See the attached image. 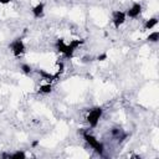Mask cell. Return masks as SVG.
<instances>
[{
  "instance_id": "1",
  "label": "cell",
  "mask_w": 159,
  "mask_h": 159,
  "mask_svg": "<svg viewBox=\"0 0 159 159\" xmlns=\"http://www.w3.org/2000/svg\"><path fill=\"white\" fill-rule=\"evenodd\" d=\"M81 134H82V137H83V139H84V142L98 154V155H103V153H104V145H103V143L102 142H99L91 132H89V129H84V130H82L81 132Z\"/></svg>"
},
{
  "instance_id": "2",
  "label": "cell",
  "mask_w": 159,
  "mask_h": 159,
  "mask_svg": "<svg viewBox=\"0 0 159 159\" xmlns=\"http://www.w3.org/2000/svg\"><path fill=\"white\" fill-rule=\"evenodd\" d=\"M102 116H103V109H102V107H94V108H92V109L88 111V113H87V116H86V120H87V123L89 124V127L96 128V127L98 125V123H99Z\"/></svg>"
},
{
  "instance_id": "3",
  "label": "cell",
  "mask_w": 159,
  "mask_h": 159,
  "mask_svg": "<svg viewBox=\"0 0 159 159\" xmlns=\"http://www.w3.org/2000/svg\"><path fill=\"white\" fill-rule=\"evenodd\" d=\"M9 50L11 51V53L15 56V57H21L25 52H26V46L22 41L21 37H17L15 40H12L10 43H9Z\"/></svg>"
},
{
  "instance_id": "4",
  "label": "cell",
  "mask_w": 159,
  "mask_h": 159,
  "mask_svg": "<svg viewBox=\"0 0 159 159\" xmlns=\"http://www.w3.org/2000/svg\"><path fill=\"white\" fill-rule=\"evenodd\" d=\"M55 47L56 50L63 55L65 58H72L73 57V51H71V48L68 47V43L63 40V39H57L56 42H55Z\"/></svg>"
},
{
  "instance_id": "5",
  "label": "cell",
  "mask_w": 159,
  "mask_h": 159,
  "mask_svg": "<svg viewBox=\"0 0 159 159\" xmlns=\"http://www.w3.org/2000/svg\"><path fill=\"white\" fill-rule=\"evenodd\" d=\"M125 19H127L125 11H120V10L113 11V14H112V24H113L114 29L118 30V29L125 22Z\"/></svg>"
},
{
  "instance_id": "6",
  "label": "cell",
  "mask_w": 159,
  "mask_h": 159,
  "mask_svg": "<svg viewBox=\"0 0 159 159\" xmlns=\"http://www.w3.org/2000/svg\"><path fill=\"white\" fill-rule=\"evenodd\" d=\"M142 4L140 2H133L130 7H128V10L125 11V16L130 17V19H135L142 14Z\"/></svg>"
},
{
  "instance_id": "7",
  "label": "cell",
  "mask_w": 159,
  "mask_h": 159,
  "mask_svg": "<svg viewBox=\"0 0 159 159\" xmlns=\"http://www.w3.org/2000/svg\"><path fill=\"white\" fill-rule=\"evenodd\" d=\"M111 135L118 142V143H122L127 137H128V133L124 132L122 128H118V127H114L111 129Z\"/></svg>"
},
{
  "instance_id": "8",
  "label": "cell",
  "mask_w": 159,
  "mask_h": 159,
  "mask_svg": "<svg viewBox=\"0 0 159 159\" xmlns=\"http://www.w3.org/2000/svg\"><path fill=\"white\" fill-rule=\"evenodd\" d=\"M31 12H32V16L35 19L43 17V15H45V4L43 2H37L35 6H32Z\"/></svg>"
},
{
  "instance_id": "9",
  "label": "cell",
  "mask_w": 159,
  "mask_h": 159,
  "mask_svg": "<svg viewBox=\"0 0 159 159\" xmlns=\"http://www.w3.org/2000/svg\"><path fill=\"white\" fill-rule=\"evenodd\" d=\"M36 72L39 73V76H40L42 80H46V81H47V82H50V83L58 78L55 73H51V72H48V71H46V70H42V68L36 70Z\"/></svg>"
},
{
  "instance_id": "10",
  "label": "cell",
  "mask_w": 159,
  "mask_h": 159,
  "mask_svg": "<svg viewBox=\"0 0 159 159\" xmlns=\"http://www.w3.org/2000/svg\"><path fill=\"white\" fill-rule=\"evenodd\" d=\"M157 24H158V17H150L149 20H147L145 22H144V26H143V29L144 30H152L153 27H155L157 26Z\"/></svg>"
},
{
  "instance_id": "11",
  "label": "cell",
  "mask_w": 159,
  "mask_h": 159,
  "mask_svg": "<svg viewBox=\"0 0 159 159\" xmlns=\"http://www.w3.org/2000/svg\"><path fill=\"white\" fill-rule=\"evenodd\" d=\"M39 92H40L41 94H50V93L52 92V84H51L50 82H47V83H45V84H41L40 88H39Z\"/></svg>"
},
{
  "instance_id": "12",
  "label": "cell",
  "mask_w": 159,
  "mask_h": 159,
  "mask_svg": "<svg viewBox=\"0 0 159 159\" xmlns=\"http://www.w3.org/2000/svg\"><path fill=\"white\" fill-rule=\"evenodd\" d=\"M26 158V153L24 150H16L14 153H10L9 159H25Z\"/></svg>"
},
{
  "instance_id": "13",
  "label": "cell",
  "mask_w": 159,
  "mask_h": 159,
  "mask_svg": "<svg viewBox=\"0 0 159 159\" xmlns=\"http://www.w3.org/2000/svg\"><path fill=\"white\" fill-rule=\"evenodd\" d=\"M147 41L153 42V43L158 42V41H159V31H153V32H150V34L147 36Z\"/></svg>"
},
{
  "instance_id": "14",
  "label": "cell",
  "mask_w": 159,
  "mask_h": 159,
  "mask_svg": "<svg viewBox=\"0 0 159 159\" xmlns=\"http://www.w3.org/2000/svg\"><path fill=\"white\" fill-rule=\"evenodd\" d=\"M20 70H21L22 73H25V75H31V73H32V67H31L30 65H27V63H21V65H20Z\"/></svg>"
},
{
  "instance_id": "15",
  "label": "cell",
  "mask_w": 159,
  "mask_h": 159,
  "mask_svg": "<svg viewBox=\"0 0 159 159\" xmlns=\"http://www.w3.org/2000/svg\"><path fill=\"white\" fill-rule=\"evenodd\" d=\"M63 70H65V63L62 62V61H58L57 63H56V76L57 77H60V75L63 72Z\"/></svg>"
},
{
  "instance_id": "16",
  "label": "cell",
  "mask_w": 159,
  "mask_h": 159,
  "mask_svg": "<svg viewBox=\"0 0 159 159\" xmlns=\"http://www.w3.org/2000/svg\"><path fill=\"white\" fill-rule=\"evenodd\" d=\"M107 53L106 52H103V53H99L97 57H94V60H97V61H106L107 60Z\"/></svg>"
},
{
  "instance_id": "17",
  "label": "cell",
  "mask_w": 159,
  "mask_h": 159,
  "mask_svg": "<svg viewBox=\"0 0 159 159\" xmlns=\"http://www.w3.org/2000/svg\"><path fill=\"white\" fill-rule=\"evenodd\" d=\"M94 58L92 57V56H84L83 58H82V62L83 63H87V62H91V61H93Z\"/></svg>"
},
{
  "instance_id": "18",
  "label": "cell",
  "mask_w": 159,
  "mask_h": 159,
  "mask_svg": "<svg viewBox=\"0 0 159 159\" xmlns=\"http://www.w3.org/2000/svg\"><path fill=\"white\" fill-rule=\"evenodd\" d=\"M10 2H11V0H0V5H6Z\"/></svg>"
},
{
  "instance_id": "19",
  "label": "cell",
  "mask_w": 159,
  "mask_h": 159,
  "mask_svg": "<svg viewBox=\"0 0 159 159\" xmlns=\"http://www.w3.org/2000/svg\"><path fill=\"white\" fill-rule=\"evenodd\" d=\"M39 143H40V142H39V140H34V142H32V144H31V145H32V147H34V148H35V147H37V145H39Z\"/></svg>"
}]
</instances>
